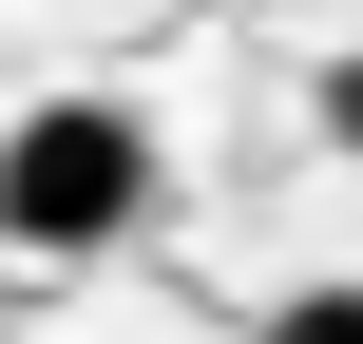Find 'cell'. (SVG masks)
<instances>
[{"instance_id": "cell-2", "label": "cell", "mask_w": 363, "mask_h": 344, "mask_svg": "<svg viewBox=\"0 0 363 344\" xmlns=\"http://www.w3.org/2000/svg\"><path fill=\"white\" fill-rule=\"evenodd\" d=\"M268 344H363V287H287V306H268Z\"/></svg>"}, {"instance_id": "cell-1", "label": "cell", "mask_w": 363, "mask_h": 344, "mask_svg": "<svg viewBox=\"0 0 363 344\" xmlns=\"http://www.w3.org/2000/svg\"><path fill=\"white\" fill-rule=\"evenodd\" d=\"M134 230H153V115H115V96H38V115L0 134V249L77 268V249H134Z\"/></svg>"}, {"instance_id": "cell-3", "label": "cell", "mask_w": 363, "mask_h": 344, "mask_svg": "<svg viewBox=\"0 0 363 344\" xmlns=\"http://www.w3.org/2000/svg\"><path fill=\"white\" fill-rule=\"evenodd\" d=\"M325 134H345V153H363V57H345V77H325Z\"/></svg>"}]
</instances>
